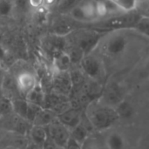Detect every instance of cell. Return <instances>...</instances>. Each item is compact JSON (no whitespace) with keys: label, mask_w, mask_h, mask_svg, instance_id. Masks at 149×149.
<instances>
[{"label":"cell","mask_w":149,"mask_h":149,"mask_svg":"<svg viewBox=\"0 0 149 149\" xmlns=\"http://www.w3.org/2000/svg\"><path fill=\"white\" fill-rule=\"evenodd\" d=\"M148 43V38L142 36L133 27L118 28L102 34L93 52H98L100 58L118 59L135 48H144Z\"/></svg>","instance_id":"obj_1"},{"label":"cell","mask_w":149,"mask_h":149,"mask_svg":"<svg viewBox=\"0 0 149 149\" xmlns=\"http://www.w3.org/2000/svg\"><path fill=\"white\" fill-rule=\"evenodd\" d=\"M101 33L92 30H81L72 31L66 37L72 39V45L74 51L80 53L81 56L92 52L96 47Z\"/></svg>","instance_id":"obj_2"},{"label":"cell","mask_w":149,"mask_h":149,"mask_svg":"<svg viewBox=\"0 0 149 149\" xmlns=\"http://www.w3.org/2000/svg\"><path fill=\"white\" fill-rule=\"evenodd\" d=\"M89 120L96 129L105 130L115 123L118 116L111 107L93 106L89 111Z\"/></svg>","instance_id":"obj_3"},{"label":"cell","mask_w":149,"mask_h":149,"mask_svg":"<svg viewBox=\"0 0 149 149\" xmlns=\"http://www.w3.org/2000/svg\"><path fill=\"white\" fill-rule=\"evenodd\" d=\"M81 69L91 79H98L103 72L102 59L93 52L83 55L80 58Z\"/></svg>","instance_id":"obj_4"},{"label":"cell","mask_w":149,"mask_h":149,"mask_svg":"<svg viewBox=\"0 0 149 149\" xmlns=\"http://www.w3.org/2000/svg\"><path fill=\"white\" fill-rule=\"evenodd\" d=\"M46 127L48 135H50L53 143L59 148H65L70 139V133L68 128H66L58 121L55 120Z\"/></svg>","instance_id":"obj_5"},{"label":"cell","mask_w":149,"mask_h":149,"mask_svg":"<svg viewBox=\"0 0 149 149\" xmlns=\"http://www.w3.org/2000/svg\"><path fill=\"white\" fill-rule=\"evenodd\" d=\"M12 108L18 117L26 121H33L37 113L42 107L31 104L26 100H16L12 102Z\"/></svg>","instance_id":"obj_6"},{"label":"cell","mask_w":149,"mask_h":149,"mask_svg":"<svg viewBox=\"0 0 149 149\" xmlns=\"http://www.w3.org/2000/svg\"><path fill=\"white\" fill-rule=\"evenodd\" d=\"M16 84L19 93L25 98L27 94L38 85V82L36 77L31 72H23L17 75Z\"/></svg>","instance_id":"obj_7"},{"label":"cell","mask_w":149,"mask_h":149,"mask_svg":"<svg viewBox=\"0 0 149 149\" xmlns=\"http://www.w3.org/2000/svg\"><path fill=\"white\" fill-rule=\"evenodd\" d=\"M58 121L66 128H73L80 124V113L74 108L67 109L58 117Z\"/></svg>","instance_id":"obj_8"},{"label":"cell","mask_w":149,"mask_h":149,"mask_svg":"<svg viewBox=\"0 0 149 149\" xmlns=\"http://www.w3.org/2000/svg\"><path fill=\"white\" fill-rule=\"evenodd\" d=\"M72 58L66 51L58 52L53 58V65L58 72H65L72 64Z\"/></svg>","instance_id":"obj_9"},{"label":"cell","mask_w":149,"mask_h":149,"mask_svg":"<svg viewBox=\"0 0 149 149\" xmlns=\"http://www.w3.org/2000/svg\"><path fill=\"white\" fill-rule=\"evenodd\" d=\"M30 136L33 144L38 145L39 147L44 145L46 142L48 137L46 127L34 125L31 128H30Z\"/></svg>","instance_id":"obj_10"},{"label":"cell","mask_w":149,"mask_h":149,"mask_svg":"<svg viewBox=\"0 0 149 149\" xmlns=\"http://www.w3.org/2000/svg\"><path fill=\"white\" fill-rule=\"evenodd\" d=\"M115 107H116V108L114 110L116 112L118 119L120 118V119L127 120L132 119L135 114V111H134V107L129 102H127L126 100H122Z\"/></svg>","instance_id":"obj_11"},{"label":"cell","mask_w":149,"mask_h":149,"mask_svg":"<svg viewBox=\"0 0 149 149\" xmlns=\"http://www.w3.org/2000/svg\"><path fill=\"white\" fill-rule=\"evenodd\" d=\"M104 96H105L107 102H108L110 105L116 106L119 102H120L122 100L121 92H120L119 86H116L115 84H112L107 87Z\"/></svg>","instance_id":"obj_12"},{"label":"cell","mask_w":149,"mask_h":149,"mask_svg":"<svg viewBox=\"0 0 149 149\" xmlns=\"http://www.w3.org/2000/svg\"><path fill=\"white\" fill-rule=\"evenodd\" d=\"M25 100L31 103V104H34L39 107H42L44 108V104H45V93L41 88L40 86L37 85L28 94L27 96L25 97Z\"/></svg>","instance_id":"obj_13"},{"label":"cell","mask_w":149,"mask_h":149,"mask_svg":"<svg viewBox=\"0 0 149 149\" xmlns=\"http://www.w3.org/2000/svg\"><path fill=\"white\" fill-rule=\"evenodd\" d=\"M54 120H55V116L52 112L41 108L37 113L33 122L36 126L47 127Z\"/></svg>","instance_id":"obj_14"},{"label":"cell","mask_w":149,"mask_h":149,"mask_svg":"<svg viewBox=\"0 0 149 149\" xmlns=\"http://www.w3.org/2000/svg\"><path fill=\"white\" fill-rule=\"evenodd\" d=\"M107 145L108 149H125L126 141L121 134L113 132L107 138Z\"/></svg>","instance_id":"obj_15"},{"label":"cell","mask_w":149,"mask_h":149,"mask_svg":"<svg viewBox=\"0 0 149 149\" xmlns=\"http://www.w3.org/2000/svg\"><path fill=\"white\" fill-rule=\"evenodd\" d=\"M87 135H88V133H87L86 128L83 125L79 124L78 126H76L75 127L72 129L70 137L76 142H78L79 144L83 145L87 139Z\"/></svg>","instance_id":"obj_16"},{"label":"cell","mask_w":149,"mask_h":149,"mask_svg":"<svg viewBox=\"0 0 149 149\" xmlns=\"http://www.w3.org/2000/svg\"><path fill=\"white\" fill-rule=\"evenodd\" d=\"M123 13H130L138 8L139 0H112Z\"/></svg>","instance_id":"obj_17"},{"label":"cell","mask_w":149,"mask_h":149,"mask_svg":"<svg viewBox=\"0 0 149 149\" xmlns=\"http://www.w3.org/2000/svg\"><path fill=\"white\" fill-rule=\"evenodd\" d=\"M132 27L142 36L149 38V18L148 16L139 17Z\"/></svg>","instance_id":"obj_18"},{"label":"cell","mask_w":149,"mask_h":149,"mask_svg":"<svg viewBox=\"0 0 149 149\" xmlns=\"http://www.w3.org/2000/svg\"><path fill=\"white\" fill-rule=\"evenodd\" d=\"M14 0H0V18L10 17L15 10Z\"/></svg>","instance_id":"obj_19"},{"label":"cell","mask_w":149,"mask_h":149,"mask_svg":"<svg viewBox=\"0 0 149 149\" xmlns=\"http://www.w3.org/2000/svg\"><path fill=\"white\" fill-rule=\"evenodd\" d=\"M69 15H70L71 18L74 21H77L79 23H88L89 22L79 3L75 4L69 10Z\"/></svg>","instance_id":"obj_20"},{"label":"cell","mask_w":149,"mask_h":149,"mask_svg":"<svg viewBox=\"0 0 149 149\" xmlns=\"http://www.w3.org/2000/svg\"><path fill=\"white\" fill-rule=\"evenodd\" d=\"M71 78L69 76L65 77V75H60L57 79V87L63 92H67L70 89Z\"/></svg>","instance_id":"obj_21"},{"label":"cell","mask_w":149,"mask_h":149,"mask_svg":"<svg viewBox=\"0 0 149 149\" xmlns=\"http://www.w3.org/2000/svg\"><path fill=\"white\" fill-rule=\"evenodd\" d=\"M8 55H9V52H8L7 48L3 44L0 43V65H1L6 60Z\"/></svg>","instance_id":"obj_22"},{"label":"cell","mask_w":149,"mask_h":149,"mask_svg":"<svg viewBox=\"0 0 149 149\" xmlns=\"http://www.w3.org/2000/svg\"><path fill=\"white\" fill-rule=\"evenodd\" d=\"M65 149H82V145L79 144L78 142H76L75 141H73L71 137L65 146Z\"/></svg>","instance_id":"obj_23"},{"label":"cell","mask_w":149,"mask_h":149,"mask_svg":"<svg viewBox=\"0 0 149 149\" xmlns=\"http://www.w3.org/2000/svg\"><path fill=\"white\" fill-rule=\"evenodd\" d=\"M77 4V0H60L59 5L62 8H69V10Z\"/></svg>","instance_id":"obj_24"},{"label":"cell","mask_w":149,"mask_h":149,"mask_svg":"<svg viewBox=\"0 0 149 149\" xmlns=\"http://www.w3.org/2000/svg\"><path fill=\"white\" fill-rule=\"evenodd\" d=\"M30 4L35 10L44 6V0H30Z\"/></svg>","instance_id":"obj_25"},{"label":"cell","mask_w":149,"mask_h":149,"mask_svg":"<svg viewBox=\"0 0 149 149\" xmlns=\"http://www.w3.org/2000/svg\"><path fill=\"white\" fill-rule=\"evenodd\" d=\"M58 0H44V6L46 8H49L51 6H53L57 3Z\"/></svg>","instance_id":"obj_26"},{"label":"cell","mask_w":149,"mask_h":149,"mask_svg":"<svg viewBox=\"0 0 149 149\" xmlns=\"http://www.w3.org/2000/svg\"><path fill=\"white\" fill-rule=\"evenodd\" d=\"M24 149H40V147L38 146V145L32 144V145H31V146H27Z\"/></svg>","instance_id":"obj_27"},{"label":"cell","mask_w":149,"mask_h":149,"mask_svg":"<svg viewBox=\"0 0 149 149\" xmlns=\"http://www.w3.org/2000/svg\"><path fill=\"white\" fill-rule=\"evenodd\" d=\"M3 86H2V84L0 82V101L3 100Z\"/></svg>","instance_id":"obj_28"},{"label":"cell","mask_w":149,"mask_h":149,"mask_svg":"<svg viewBox=\"0 0 149 149\" xmlns=\"http://www.w3.org/2000/svg\"><path fill=\"white\" fill-rule=\"evenodd\" d=\"M3 79V68H2V65H0V82Z\"/></svg>","instance_id":"obj_29"},{"label":"cell","mask_w":149,"mask_h":149,"mask_svg":"<svg viewBox=\"0 0 149 149\" xmlns=\"http://www.w3.org/2000/svg\"><path fill=\"white\" fill-rule=\"evenodd\" d=\"M6 149H19L17 148H15V147H12V146H10V147H8Z\"/></svg>","instance_id":"obj_30"}]
</instances>
